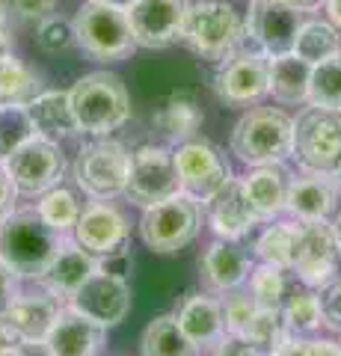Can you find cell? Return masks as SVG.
I'll return each mask as SVG.
<instances>
[{
  "mask_svg": "<svg viewBox=\"0 0 341 356\" xmlns=\"http://www.w3.org/2000/svg\"><path fill=\"white\" fill-rule=\"evenodd\" d=\"M244 39H247V18H240V13L232 3H223V0L190 3L181 42L190 44L199 57L223 63L240 51Z\"/></svg>",
  "mask_w": 341,
  "mask_h": 356,
  "instance_id": "277c9868",
  "label": "cell"
},
{
  "mask_svg": "<svg viewBox=\"0 0 341 356\" xmlns=\"http://www.w3.org/2000/svg\"><path fill=\"white\" fill-rule=\"evenodd\" d=\"M104 332L107 327H101L98 321L86 318L83 312L69 306V309H60L45 341L53 356H95L104 344Z\"/></svg>",
  "mask_w": 341,
  "mask_h": 356,
  "instance_id": "ffe728a7",
  "label": "cell"
},
{
  "mask_svg": "<svg viewBox=\"0 0 341 356\" xmlns=\"http://www.w3.org/2000/svg\"><path fill=\"white\" fill-rule=\"evenodd\" d=\"M9 13L21 21L39 24L42 18L53 15V0H9Z\"/></svg>",
  "mask_w": 341,
  "mask_h": 356,
  "instance_id": "7bdbcfd3",
  "label": "cell"
},
{
  "mask_svg": "<svg viewBox=\"0 0 341 356\" xmlns=\"http://www.w3.org/2000/svg\"><path fill=\"white\" fill-rule=\"evenodd\" d=\"M309 104L315 107H338L341 110V51L335 57L312 65Z\"/></svg>",
  "mask_w": 341,
  "mask_h": 356,
  "instance_id": "8d00e7d4",
  "label": "cell"
},
{
  "mask_svg": "<svg viewBox=\"0 0 341 356\" xmlns=\"http://www.w3.org/2000/svg\"><path fill=\"white\" fill-rule=\"evenodd\" d=\"M18 280L21 276L15 270H9V267L0 261V318H3L18 300Z\"/></svg>",
  "mask_w": 341,
  "mask_h": 356,
  "instance_id": "bcb514c9",
  "label": "cell"
},
{
  "mask_svg": "<svg viewBox=\"0 0 341 356\" xmlns=\"http://www.w3.org/2000/svg\"><path fill=\"white\" fill-rule=\"evenodd\" d=\"M39 92V74L13 51L0 54V104H30Z\"/></svg>",
  "mask_w": 341,
  "mask_h": 356,
  "instance_id": "f546056e",
  "label": "cell"
},
{
  "mask_svg": "<svg viewBox=\"0 0 341 356\" xmlns=\"http://www.w3.org/2000/svg\"><path fill=\"white\" fill-rule=\"evenodd\" d=\"M306 24L303 9H291L276 0H249L247 15V42L267 57L291 54L297 44V33Z\"/></svg>",
  "mask_w": 341,
  "mask_h": 356,
  "instance_id": "4fadbf2b",
  "label": "cell"
},
{
  "mask_svg": "<svg viewBox=\"0 0 341 356\" xmlns=\"http://www.w3.org/2000/svg\"><path fill=\"white\" fill-rule=\"evenodd\" d=\"M128 166H131V154L122 143L98 137L78 152L74 181H78V187L90 199L107 202V199L125 193Z\"/></svg>",
  "mask_w": 341,
  "mask_h": 356,
  "instance_id": "ba28073f",
  "label": "cell"
},
{
  "mask_svg": "<svg viewBox=\"0 0 341 356\" xmlns=\"http://www.w3.org/2000/svg\"><path fill=\"white\" fill-rule=\"evenodd\" d=\"M341 51V36H338V27L329 24V21H309L297 33V44H294V54L306 63H324L329 57H335Z\"/></svg>",
  "mask_w": 341,
  "mask_h": 356,
  "instance_id": "4dcf8cb0",
  "label": "cell"
},
{
  "mask_svg": "<svg viewBox=\"0 0 341 356\" xmlns=\"http://www.w3.org/2000/svg\"><path fill=\"white\" fill-rule=\"evenodd\" d=\"M276 356H341V344L335 341H309V339H291Z\"/></svg>",
  "mask_w": 341,
  "mask_h": 356,
  "instance_id": "b9f144b4",
  "label": "cell"
},
{
  "mask_svg": "<svg viewBox=\"0 0 341 356\" xmlns=\"http://www.w3.org/2000/svg\"><path fill=\"white\" fill-rule=\"evenodd\" d=\"M338 241L333 232V222L315 220V222H300V235H297V250H294V264L291 270L297 282L321 288L335 276L338 267Z\"/></svg>",
  "mask_w": 341,
  "mask_h": 356,
  "instance_id": "5bb4252c",
  "label": "cell"
},
{
  "mask_svg": "<svg viewBox=\"0 0 341 356\" xmlns=\"http://www.w3.org/2000/svg\"><path fill=\"white\" fill-rule=\"evenodd\" d=\"M72 309L83 312L86 318L98 321L101 327H119L131 312V285L122 276L95 270L83 282L81 291L72 294Z\"/></svg>",
  "mask_w": 341,
  "mask_h": 356,
  "instance_id": "2e32d148",
  "label": "cell"
},
{
  "mask_svg": "<svg viewBox=\"0 0 341 356\" xmlns=\"http://www.w3.org/2000/svg\"><path fill=\"white\" fill-rule=\"evenodd\" d=\"M196 232H199V202H193L184 193L151 208H142L140 238L151 252H178L196 238Z\"/></svg>",
  "mask_w": 341,
  "mask_h": 356,
  "instance_id": "9c48e42d",
  "label": "cell"
},
{
  "mask_svg": "<svg viewBox=\"0 0 341 356\" xmlns=\"http://www.w3.org/2000/svg\"><path fill=\"white\" fill-rule=\"evenodd\" d=\"M36 44L45 54H63L72 44H78L74 39V21L63 18V15H48L36 24Z\"/></svg>",
  "mask_w": 341,
  "mask_h": 356,
  "instance_id": "f35d334b",
  "label": "cell"
},
{
  "mask_svg": "<svg viewBox=\"0 0 341 356\" xmlns=\"http://www.w3.org/2000/svg\"><path fill=\"white\" fill-rule=\"evenodd\" d=\"M312 83V63L300 60L297 54L270 57V95L279 104H303L309 102Z\"/></svg>",
  "mask_w": 341,
  "mask_h": 356,
  "instance_id": "4316f807",
  "label": "cell"
},
{
  "mask_svg": "<svg viewBox=\"0 0 341 356\" xmlns=\"http://www.w3.org/2000/svg\"><path fill=\"white\" fill-rule=\"evenodd\" d=\"M13 341H18L15 336H13V330H9V324H6V318H0V350L6 348V344H13Z\"/></svg>",
  "mask_w": 341,
  "mask_h": 356,
  "instance_id": "f5cc1de1",
  "label": "cell"
},
{
  "mask_svg": "<svg viewBox=\"0 0 341 356\" xmlns=\"http://www.w3.org/2000/svg\"><path fill=\"white\" fill-rule=\"evenodd\" d=\"M276 3H285V6H291V9H303V13H312V9L321 6L324 0H276Z\"/></svg>",
  "mask_w": 341,
  "mask_h": 356,
  "instance_id": "816d5d0a",
  "label": "cell"
},
{
  "mask_svg": "<svg viewBox=\"0 0 341 356\" xmlns=\"http://www.w3.org/2000/svg\"><path fill=\"white\" fill-rule=\"evenodd\" d=\"M333 181H335V187H338V191H341V163L335 166V172H333Z\"/></svg>",
  "mask_w": 341,
  "mask_h": 356,
  "instance_id": "9f6ffc18",
  "label": "cell"
},
{
  "mask_svg": "<svg viewBox=\"0 0 341 356\" xmlns=\"http://www.w3.org/2000/svg\"><path fill=\"white\" fill-rule=\"evenodd\" d=\"M282 315L288 321V327L294 336L300 332H315L317 327L324 324V315H321V297L312 285H294L288 288V297L282 303Z\"/></svg>",
  "mask_w": 341,
  "mask_h": 356,
  "instance_id": "d6a6232c",
  "label": "cell"
},
{
  "mask_svg": "<svg viewBox=\"0 0 341 356\" xmlns=\"http://www.w3.org/2000/svg\"><path fill=\"white\" fill-rule=\"evenodd\" d=\"M98 270V259L83 250L78 241L74 243H63L60 252L53 255V261L48 264V270L42 273V285L48 288V294L53 297H69L74 291H81L83 282Z\"/></svg>",
  "mask_w": 341,
  "mask_h": 356,
  "instance_id": "7402d4cb",
  "label": "cell"
},
{
  "mask_svg": "<svg viewBox=\"0 0 341 356\" xmlns=\"http://www.w3.org/2000/svg\"><path fill=\"white\" fill-rule=\"evenodd\" d=\"M214 92L228 107H249L270 95V57L258 51H238L214 74Z\"/></svg>",
  "mask_w": 341,
  "mask_h": 356,
  "instance_id": "8fae6325",
  "label": "cell"
},
{
  "mask_svg": "<svg viewBox=\"0 0 341 356\" xmlns=\"http://www.w3.org/2000/svg\"><path fill=\"white\" fill-rule=\"evenodd\" d=\"M202 125V107L193 102L187 92H178L167 98L158 113H155V128L172 143H187L196 137V131Z\"/></svg>",
  "mask_w": 341,
  "mask_h": 356,
  "instance_id": "83f0119b",
  "label": "cell"
},
{
  "mask_svg": "<svg viewBox=\"0 0 341 356\" xmlns=\"http://www.w3.org/2000/svg\"><path fill=\"white\" fill-rule=\"evenodd\" d=\"M140 350L142 356H199V344L178 327L175 315H160L142 332Z\"/></svg>",
  "mask_w": 341,
  "mask_h": 356,
  "instance_id": "f1b7e54d",
  "label": "cell"
},
{
  "mask_svg": "<svg viewBox=\"0 0 341 356\" xmlns=\"http://www.w3.org/2000/svg\"><path fill=\"white\" fill-rule=\"evenodd\" d=\"M60 247L63 235L39 217L36 208L9 211L0 217V261L21 280H42Z\"/></svg>",
  "mask_w": 341,
  "mask_h": 356,
  "instance_id": "6da1fadb",
  "label": "cell"
},
{
  "mask_svg": "<svg viewBox=\"0 0 341 356\" xmlns=\"http://www.w3.org/2000/svg\"><path fill=\"white\" fill-rule=\"evenodd\" d=\"M214 356H276V353L258 350L256 344H249L247 339L232 336V332H223V339L214 344Z\"/></svg>",
  "mask_w": 341,
  "mask_h": 356,
  "instance_id": "ee69618b",
  "label": "cell"
},
{
  "mask_svg": "<svg viewBox=\"0 0 341 356\" xmlns=\"http://www.w3.org/2000/svg\"><path fill=\"white\" fill-rule=\"evenodd\" d=\"M190 0H134L128 6L131 30L140 48H167L178 42Z\"/></svg>",
  "mask_w": 341,
  "mask_h": 356,
  "instance_id": "9a60e30c",
  "label": "cell"
},
{
  "mask_svg": "<svg viewBox=\"0 0 341 356\" xmlns=\"http://www.w3.org/2000/svg\"><path fill=\"white\" fill-rule=\"evenodd\" d=\"M98 270L104 273H113V276H122L128 280V273L134 270V259H131V250L122 247L116 252H107V255H98Z\"/></svg>",
  "mask_w": 341,
  "mask_h": 356,
  "instance_id": "f6af8a7d",
  "label": "cell"
},
{
  "mask_svg": "<svg viewBox=\"0 0 341 356\" xmlns=\"http://www.w3.org/2000/svg\"><path fill=\"white\" fill-rule=\"evenodd\" d=\"M74 119L81 134L107 137L110 131L122 128L131 116V95L122 77L113 72H90L69 89Z\"/></svg>",
  "mask_w": 341,
  "mask_h": 356,
  "instance_id": "7a4b0ae2",
  "label": "cell"
},
{
  "mask_svg": "<svg viewBox=\"0 0 341 356\" xmlns=\"http://www.w3.org/2000/svg\"><path fill=\"white\" fill-rule=\"evenodd\" d=\"M128 220L116 205L92 202L81 211L78 226H74V241L98 259V255L128 247Z\"/></svg>",
  "mask_w": 341,
  "mask_h": 356,
  "instance_id": "e0dca14e",
  "label": "cell"
},
{
  "mask_svg": "<svg viewBox=\"0 0 341 356\" xmlns=\"http://www.w3.org/2000/svg\"><path fill=\"white\" fill-rule=\"evenodd\" d=\"M9 44V3L0 0V54L6 51Z\"/></svg>",
  "mask_w": 341,
  "mask_h": 356,
  "instance_id": "681fc988",
  "label": "cell"
},
{
  "mask_svg": "<svg viewBox=\"0 0 341 356\" xmlns=\"http://www.w3.org/2000/svg\"><path fill=\"white\" fill-rule=\"evenodd\" d=\"M60 315L53 294H18L13 309L6 312V324L18 341H45Z\"/></svg>",
  "mask_w": 341,
  "mask_h": 356,
  "instance_id": "603a6c76",
  "label": "cell"
},
{
  "mask_svg": "<svg viewBox=\"0 0 341 356\" xmlns=\"http://www.w3.org/2000/svg\"><path fill=\"white\" fill-rule=\"evenodd\" d=\"M74 39L81 51L92 60H125L137 48L134 30H131L128 9L110 6L101 0H90L74 15Z\"/></svg>",
  "mask_w": 341,
  "mask_h": 356,
  "instance_id": "5b68a950",
  "label": "cell"
},
{
  "mask_svg": "<svg viewBox=\"0 0 341 356\" xmlns=\"http://www.w3.org/2000/svg\"><path fill=\"white\" fill-rule=\"evenodd\" d=\"M178 327L190 336L199 348L217 344L226 332V315H223V303L208 294H193L187 297L181 309H178Z\"/></svg>",
  "mask_w": 341,
  "mask_h": 356,
  "instance_id": "d4e9b609",
  "label": "cell"
},
{
  "mask_svg": "<svg viewBox=\"0 0 341 356\" xmlns=\"http://www.w3.org/2000/svg\"><path fill=\"white\" fill-rule=\"evenodd\" d=\"M36 211H39V217L48 222L51 229H57L60 235L63 232H69L78 226V217H81V202H78V196H74L69 187H51L48 193H42V199L36 202Z\"/></svg>",
  "mask_w": 341,
  "mask_h": 356,
  "instance_id": "e575fe53",
  "label": "cell"
},
{
  "mask_svg": "<svg viewBox=\"0 0 341 356\" xmlns=\"http://www.w3.org/2000/svg\"><path fill=\"white\" fill-rule=\"evenodd\" d=\"M324 6H326L329 24H335L341 30V0H324Z\"/></svg>",
  "mask_w": 341,
  "mask_h": 356,
  "instance_id": "f907efd6",
  "label": "cell"
},
{
  "mask_svg": "<svg viewBox=\"0 0 341 356\" xmlns=\"http://www.w3.org/2000/svg\"><path fill=\"white\" fill-rule=\"evenodd\" d=\"M181 193V175L175 163V152L167 146H140L131 152L125 199L137 208H151L158 202Z\"/></svg>",
  "mask_w": 341,
  "mask_h": 356,
  "instance_id": "52a82bcc",
  "label": "cell"
},
{
  "mask_svg": "<svg viewBox=\"0 0 341 356\" xmlns=\"http://www.w3.org/2000/svg\"><path fill=\"white\" fill-rule=\"evenodd\" d=\"M291 181L282 163H270V166H256L249 175H244V187L249 202L256 205L261 220H273L279 217L285 205H288V193H291Z\"/></svg>",
  "mask_w": 341,
  "mask_h": 356,
  "instance_id": "cb8c5ba5",
  "label": "cell"
},
{
  "mask_svg": "<svg viewBox=\"0 0 341 356\" xmlns=\"http://www.w3.org/2000/svg\"><path fill=\"white\" fill-rule=\"evenodd\" d=\"M208 222H211L214 235L226 241H240L261 222V214L249 202L244 178H228V184L208 202Z\"/></svg>",
  "mask_w": 341,
  "mask_h": 356,
  "instance_id": "ac0fdd59",
  "label": "cell"
},
{
  "mask_svg": "<svg viewBox=\"0 0 341 356\" xmlns=\"http://www.w3.org/2000/svg\"><path fill=\"white\" fill-rule=\"evenodd\" d=\"M175 163H178V175H181V193L202 205L211 202L232 178L228 161L219 154L217 146L205 140L181 143L175 149Z\"/></svg>",
  "mask_w": 341,
  "mask_h": 356,
  "instance_id": "7c38bea8",
  "label": "cell"
},
{
  "mask_svg": "<svg viewBox=\"0 0 341 356\" xmlns=\"http://www.w3.org/2000/svg\"><path fill=\"white\" fill-rule=\"evenodd\" d=\"M228 146L249 166L282 163L294 152V119L279 107H252L232 128Z\"/></svg>",
  "mask_w": 341,
  "mask_h": 356,
  "instance_id": "3957f363",
  "label": "cell"
},
{
  "mask_svg": "<svg viewBox=\"0 0 341 356\" xmlns=\"http://www.w3.org/2000/svg\"><path fill=\"white\" fill-rule=\"evenodd\" d=\"M30 110V119L36 131L48 140H65V137H74L81 134L78 128V119H74V107H72V95L69 92H39L33 102L27 104Z\"/></svg>",
  "mask_w": 341,
  "mask_h": 356,
  "instance_id": "484cf974",
  "label": "cell"
},
{
  "mask_svg": "<svg viewBox=\"0 0 341 356\" xmlns=\"http://www.w3.org/2000/svg\"><path fill=\"white\" fill-rule=\"evenodd\" d=\"M36 134L27 104H0V163Z\"/></svg>",
  "mask_w": 341,
  "mask_h": 356,
  "instance_id": "d590c367",
  "label": "cell"
},
{
  "mask_svg": "<svg viewBox=\"0 0 341 356\" xmlns=\"http://www.w3.org/2000/svg\"><path fill=\"white\" fill-rule=\"evenodd\" d=\"M291 158L306 172H335L341 163V110L309 104L294 119Z\"/></svg>",
  "mask_w": 341,
  "mask_h": 356,
  "instance_id": "8992f818",
  "label": "cell"
},
{
  "mask_svg": "<svg viewBox=\"0 0 341 356\" xmlns=\"http://www.w3.org/2000/svg\"><path fill=\"white\" fill-rule=\"evenodd\" d=\"M297 235H300V222H273V226H267L261 232V238L256 241L258 261L282 267V270H291Z\"/></svg>",
  "mask_w": 341,
  "mask_h": 356,
  "instance_id": "1f68e13d",
  "label": "cell"
},
{
  "mask_svg": "<svg viewBox=\"0 0 341 356\" xmlns=\"http://www.w3.org/2000/svg\"><path fill=\"white\" fill-rule=\"evenodd\" d=\"M101 3H110V6H122V9H128L134 0H101Z\"/></svg>",
  "mask_w": 341,
  "mask_h": 356,
  "instance_id": "11a10c76",
  "label": "cell"
},
{
  "mask_svg": "<svg viewBox=\"0 0 341 356\" xmlns=\"http://www.w3.org/2000/svg\"><path fill=\"white\" fill-rule=\"evenodd\" d=\"M321 297V315H324V327L341 332V276H333L329 282L317 288Z\"/></svg>",
  "mask_w": 341,
  "mask_h": 356,
  "instance_id": "60d3db41",
  "label": "cell"
},
{
  "mask_svg": "<svg viewBox=\"0 0 341 356\" xmlns=\"http://www.w3.org/2000/svg\"><path fill=\"white\" fill-rule=\"evenodd\" d=\"M15 196H18V191H15L13 178H9L6 166L0 163V217H6L9 211H13V205H15Z\"/></svg>",
  "mask_w": 341,
  "mask_h": 356,
  "instance_id": "7dc6e473",
  "label": "cell"
},
{
  "mask_svg": "<svg viewBox=\"0 0 341 356\" xmlns=\"http://www.w3.org/2000/svg\"><path fill=\"white\" fill-rule=\"evenodd\" d=\"M240 339H247L249 344H256L258 350L279 353L285 344L294 339V332H291V327H288V321H285L282 309H264V306H258V312H256V318H252L249 330H247Z\"/></svg>",
  "mask_w": 341,
  "mask_h": 356,
  "instance_id": "836d02e7",
  "label": "cell"
},
{
  "mask_svg": "<svg viewBox=\"0 0 341 356\" xmlns=\"http://www.w3.org/2000/svg\"><path fill=\"white\" fill-rule=\"evenodd\" d=\"M333 232H335V241H338V252H341V214L333 220Z\"/></svg>",
  "mask_w": 341,
  "mask_h": 356,
  "instance_id": "db71d44e",
  "label": "cell"
},
{
  "mask_svg": "<svg viewBox=\"0 0 341 356\" xmlns=\"http://www.w3.org/2000/svg\"><path fill=\"white\" fill-rule=\"evenodd\" d=\"M199 267H202V280L211 291L228 294L249 280V273L256 264H252V255L240 247L238 241L219 238L205 250Z\"/></svg>",
  "mask_w": 341,
  "mask_h": 356,
  "instance_id": "d6986e66",
  "label": "cell"
},
{
  "mask_svg": "<svg viewBox=\"0 0 341 356\" xmlns=\"http://www.w3.org/2000/svg\"><path fill=\"white\" fill-rule=\"evenodd\" d=\"M249 294L264 309H282L285 297H288V280H285L282 267L258 264L249 273Z\"/></svg>",
  "mask_w": 341,
  "mask_h": 356,
  "instance_id": "74e56055",
  "label": "cell"
},
{
  "mask_svg": "<svg viewBox=\"0 0 341 356\" xmlns=\"http://www.w3.org/2000/svg\"><path fill=\"white\" fill-rule=\"evenodd\" d=\"M9 178H13L15 191L24 196H42L51 187L60 184V178L65 172L63 152L57 146V140H48L36 134L33 140H27L21 149H15L3 161Z\"/></svg>",
  "mask_w": 341,
  "mask_h": 356,
  "instance_id": "30bf717a",
  "label": "cell"
},
{
  "mask_svg": "<svg viewBox=\"0 0 341 356\" xmlns=\"http://www.w3.org/2000/svg\"><path fill=\"white\" fill-rule=\"evenodd\" d=\"M18 356H53L48 341H18Z\"/></svg>",
  "mask_w": 341,
  "mask_h": 356,
  "instance_id": "c3c4849f",
  "label": "cell"
},
{
  "mask_svg": "<svg viewBox=\"0 0 341 356\" xmlns=\"http://www.w3.org/2000/svg\"><path fill=\"white\" fill-rule=\"evenodd\" d=\"M335 196H338V187L329 172H306L291 181V193H288L285 211H288L297 222L326 220L335 208Z\"/></svg>",
  "mask_w": 341,
  "mask_h": 356,
  "instance_id": "44dd1931",
  "label": "cell"
},
{
  "mask_svg": "<svg viewBox=\"0 0 341 356\" xmlns=\"http://www.w3.org/2000/svg\"><path fill=\"white\" fill-rule=\"evenodd\" d=\"M258 312V303L252 300V294L247 291H228L226 303H223V315H226V332H232V336H244L249 330L252 318H256Z\"/></svg>",
  "mask_w": 341,
  "mask_h": 356,
  "instance_id": "ab89813d",
  "label": "cell"
}]
</instances>
